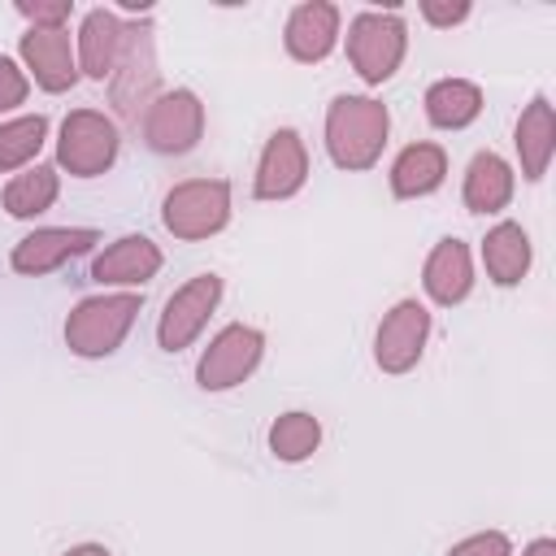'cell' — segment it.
Listing matches in <instances>:
<instances>
[{
  "label": "cell",
  "mask_w": 556,
  "mask_h": 556,
  "mask_svg": "<svg viewBox=\"0 0 556 556\" xmlns=\"http://www.w3.org/2000/svg\"><path fill=\"white\" fill-rule=\"evenodd\" d=\"M17 56H22L26 78L48 96H61L83 78L70 30H35V26H26V35L17 43Z\"/></svg>",
  "instance_id": "13"
},
{
  "label": "cell",
  "mask_w": 556,
  "mask_h": 556,
  "mask_svg": "<svg viewBox=\"0 0 556 556\" xmlns=\"http://www.w3.org/2000/svg\"><path fill=\"white\" fill-rule=\"evenodd\" d=\"M35 30H65L70 13H74V0H17L13 4Z\"/></svg>",
  "instance_id": "26"
},
{
  "label": "cell",
  "mask_w": 556,
  "mask_h": 556,
  "mask_svg": "<svg viewBox=\"0 0 556 556\" xmlns=\"http://www.w3.org/2000/svg\"><path fill=\"white\" fill-rule=\"evenodd\" d=\"M261 356H265V334H261L256 326L230 321V326H222V330L208 339V348L200 352V361H195V382H200L204 391H230V387H239V382H248V378L256 374Z\"/></svg>",
  "instance_id": "8"
},
{
  "label": "cell",
  "mask_w": 556,
  "mask_h": 556,
  "mask_svg": "<svg viewBox=\"0 0 556 556\" xmlns=\"http://www.w3.org/2000/svg\"><path fill=\"white\" fill-rule=\"evenodd\" d=\"M321 447V421L304 408H291V413H278L269 421V452L282 460V465H300L308 460L313 452Z\"/></svg>",
  "instance_id": "24"
},
{
  "label": "cell",
  "mask_w": 556,
  "mask_h": 556,
  "mask_svg": "<svg viewBox=\"0 0 556 556\" xmlns=\"http://www.w3.org/2000/svg\"><path fill=\"white\" fill-rule=\"evenodd\" d=\"M447 556H513V543L504 530H478L447 547Z\"/></svg>",
  "instance_id": "28"
},
{
  "label": "cell",
  "mask_w": 556,
  "mask_h": 556,
  "mask_svg": "<svg viewBox=\"0 0 556 556\" xmlns=\"http://www.w3.org/2000/svg\"><path fill=\"white\" fill-rule=\"evenodd\" d=\"M161 222L174 239H208L230 222V182L226 178H187L165 191Z\"/></svg>",
  "instance_id": "6"
},
{
  "label": "cell",
  "mask_w": 556,
  "mask_h": 556,
  "mask_svg": "<svg viewBox=\"0 0 556 556\" xmlns=\"http://www.w3.org/2000/svg\"><path fill=\"white\" fill-rule=\"evenodd\" d=\"M339 35H343V13H339V4H330V0H304V4H295V9L287 13V22H282V48H287V56L300 61V65L326 61V56L334 52Z\"/></svg>",
  "instance_id": "14"
},
{
  "label": "cell",
  "mask_w": 556,
  "mask_h": 556,
  "mask_svg": "<svg viewBox=\"0 0 556 556\" xmlns=\"http://www.w3.org/2000/svg\"><path fill=\"white\" fill-rule=\"evenodd\" d=\"M421 291L439 304V308H452L460 300H469L473 291V256L460 239H439L421 265Z\"/></svg>",
  "instance_id": "17"
},
{
  "label": "cell",
  "mask_w": 556,
  "mask_h": 556,
  "mask_svg": "<svg viewBox=\"0 0 556 556\" xmlns=\"http://www.w3.org/2000/svg\"><path fill=\"white\" fill-rule=\"evenodd\" d=\"M430 343V308L421 300H395L374 330V361L382 374H408Z\"/></svg>",
  "instance_id": "10"
},
{
  "label": "cell",
  "mask_w": 556,
  "mask_h": 556,
  "mask_svg": "<svg viewBox=\"0 0 556 556\" xmlns=\"http://www.w3.org/2000/svg\"><path fill=\"white\" fill-rule=\"evenodd\" d=\"M139 308H143V291H100L78 300L65 317V348L83 361L113 356L130 334Z\"/></svg>",
  "instance_id": "2"
},
{
  "label": "cell",
  "mask_w": 556,
  "mask_h": 556,
  "mask_svg": "<svg viewBox=\"0 0 556 556\" xmlns=\"http://www.w3.org/2000/svg\"><path fill=\"white\" fill-rule=\"evenodd\" d=\"M513 148H517V165H521V178L539 182L556 156V113H552V100L547 96H534L517 126H513Z\"/></svg>",
  "instance_id": "19"
},
{
  "label": "cell",
  "mask_w": 556,
  "mask_h": 556,
  "mask_svg": "<svg viewBox=\"0 0 556 556\" xmlns=\"http://www.w3.org/2000/svg\"><path fill=\"white\" fill-rule=\"evenodd\" d=\"M122 152V130L109 113L100 109H70L56 130V169L70 178H96L113 169Z\"/></svg>",
  "instance_id": "4"
},
{
  "label": "cell",
  "mask_w": 556,
  "mask_h": 556,
  "mask_svg": "<svg viewBox=\"0 0 556 556\" xmlns=\"http://www.w3.org/2000/svg\"><path fill=\"white\" fill-rule=\"evenodd\" d=\"M521 556H556V539H534V543H526Z\"/></svg>",
  "instance_id": "30"
},
{
  "label": "cell",
  "mask_w": 556,
  "mask_h": 556,
  "mask_svg": "<svg viewBox=\"0 0 556 556\" xmlns=\"http://www.w3.org/2000/svg\"><path fill=\"white\" fill-rule=\"evenodd\" d=\"M391 195L395 200H421V195H434L447 178V152L439 143H408L400 148V156L391 161Z\"/></svg>",
  "instance_id": "20"
},
{
  "label": "cell",
  "mask_w": 556,
  "mask_h": 556,
  "mask_svg": "<svg viewBox=\"0 0 556 556\" xmlns=\"http://www.w3.org/2000/svg\"><path fill=\"white\" fill-rule=\"evenodd\" d=\"M469 13H473V4H469V0H421V17H426L430 26H439V30L460 26Z\"/></svg>",
  "instance_id": "29"
},
{
  "label": "cell",
  "mask_w": 556,
  "mask_h": 556,
  "mask_svg": "<svg viewBox=\"0 0 556 556\" xmlns=\"http://www.w3.org/2000/svg\"><path fill=\"white\" fill-rule=\"evenodd\" d=\"M404 56H408V26L395 9H361L348 22V61L369 87L395 78Z\"/></svg>",
  "instance_id": "3"
},
{
  "label": "cell",
  "mask_w": 556,
  "mask_h": 556,
  "mask_svg": "<svg viewBox=\"0 0 556 556\" xmlns=\"http://www.w3.org/2000/svg\"><path fill=\"white\" fill-rule=\"evenodd\" d=\"M308 182V148L300 139V130L278 126L261 156H256V174H252V195L256 200H291L300 187Z\"/></svg>",
  "instance_id": "11"
},
{
  "label": "cell",
  "mask_w": 556,
  "mask_h": 556,
  "mask_svg": "<svg viewBox=\"0 0 556 556\" xmlns=\"http://www.w3.org/2000/svg\"><path fill=\"white\" fill-rule=\"evenodd\" d=\"M65 556H113L104 543H78V547H70Z\"/></svg>",
  "instance_id": "31"
},
{
  "label": "cell",
  "mask_w": 556,
  "mask_h": 556,
  "mask_svg": "<svg viewBox=\"0 0 556 556\" xmlns=\"http://www.w3.org/2000/svg\"><path fill=\"white\" fill-rule=\"evenodd\" d=\"M222 304V278L217 274H195L187 278L169 300H165V313L156 321V343L161 352H182L200 339V330L208 326V317L217 313Z\"/></svg>",
  "instance_id": "9"
},
{
  "label": "cell",
  "mask_w": 556,
  "mask_h": 556,
  "mask_svg": "<svg viewBox=\"0 0 556 556\" xmlns=\"http://www.w3.org/2000/svg\"><path fill=\"white\" fill-rule=\"evenodd\" d=\"M421 104H426V122L430 126H439V130H465L482 113V87L469 83V78H439V83L426 87Z\"/></svg>",
  "instance_id": "22"
},
{
  "label": "cell",
  "mask_w": 556,
  "mask_h": 556,
  "mask_svg": "<svg viewBox=\"0 0 556 556\" xmlns=\"http://www.w3.org/2000/svg\"><path fill=\"white\" fill-rule=\"evenodd\" d=\"M48 143V117L43 113H22L0 122V174L35 165L39 148Z\"/></svg>",
  "instance_id": "25"
},
{
  "label": "cell",
  "mask_w": 556,
  "mask_h": 556,
  "mask_svg": "<svg viewBox=\"0 0 556 556\" xmlns=\"http://www.w3.org/2000/svg\"><path fill=\"white\" fill-rule=\"evenodd\" d=\"M139 130L156 156H187L204 139V104L191 87L161 91L139 117Z\"/></svg>",
  "instance_id": "7"
},
{
  "label": "cell",
  "mask_w": 556,
  "mask_h": 556,
  "mask_svg": "<svg viewBox=\"0 0 556 556\" xmlns=\"http://www.w3.org/2000/svg\"><path fill=\"white\" fill-rule=\"evenodd\" d=\"M122 39H126V22L113 9H87L74 35V56H78V74L109 83L122 56Z\"/></svg>",
  "instance_id": "16"
},
{
  "label": "cell",
  "mask_w": 556,
  "mask_h": 556,
  "mask_svg": "<svg viewBox=\"0 0 556 556\" xmlns=\"http://www.w3.org/2000/svg\"><path fill=\"white\" fill-rule=\"evenodd\" d=\"M530 261H534V248H530V235L521 222H495L482 239V269L495 287H517L526 274H530Z\"/></svg>",
  "instance_id": "21"
},
{
  "label": "cell",
  "mask_w": 556,
  "mask_h": 556,
  "mask_svg": "<svg viewBox=\"0 0 556 556\" xmlns=\"http://www.w3.org/2000/svg\"><path fill=\"white\" fill-rule=\"evenodd\" d=\"M113 91V109L139 126V117L148 113V104L161 96V70H156V43H152V26L148 22H130L126 39H122V56L117 70L109 78Z\"/></svg>",
  "instance_id": "5"
},
{
  "label": "cell",
  "mask_w": 556,
  "mask_h": 556,
  "mask_svg": "<svg viewBox=\"0 0 556 556\" xmlns=\"http://www.w3.org/2000/svg\"><path fill=\"white\" fill-rule=\"evenodd\" d=\"M96 243H100V230H91V226H39L13 243L9 265L22 278H39V274H52L65 261L91 252Z\"/></svg>",
  "instance_id": "12"
},
{
  "label": "cell",
  "mask_w": 556,
  "mask_h": 556,
  "mask_svg": "<svg viewBox=\"0 0 556 556\" xmlns=\"http://www.w3.org/2000/svg\"><path fill=\"white\" fill-rule=\"evenodd\" d=\"M56 195H61V169L56 165H26V169H17L9 182H4V213L9 217H39V213H48L52 204H56Z\"/></svg>",
  "instance_id": "23"
},
{
  "label": "cell",
  "mask_w": 556,
  "mask_h": 556,
  "mask_svg": "<svg viewBox=\"0 0 556 556\" xmlns=\"http://www.w3.org/2000/svg\"><path fill=\"white\" fill-rule=\"evenodd\" d=\"M26 96H30V78H26V70H22L13 56L0 52V117L13 113V109H22Z\"/></svg>",
  "instance_id": "27"
},
{
  "label": "cell",
  "mask_w": 556,
  "mask_h": 556,
  "mask_svg": "<svg viewBox=\"0 0 556 556\" xmlns=\"http://www.w3.org/2000/svg\"><path fill=\"white\" fill-rule=\"evenodd\" d=\"M326 152L339 169L348 174H361V169H374L382 148H387V135H391V113L382 100L374 96H334L330 109H326Z\"/></svg>",
  "instance_id": "1"
},
{
  "label": "cell",
  "mask_w": 556,
  "mask_h": 556,
  "mask_svg": "<svg viewBox=\"0 0 556 556\" xmlns=\"http://www.w3.org/2000/svg\"><path fill=\"white\" fill-rule=\"evenodd\" d=\"M161 265H165V256H161V248L148 235H122V239H113L91 261V278L100 287H126V291H135L148 278H156Z\"/></svg>",
  "instance_id": "15"
},
{
  "label": "cell",
  "mask_w": 556,
  "mask_h": 556,
  "mask_svg": "<svg viewBox=\"0 0 556 556\" xmlns=\"http://www.w3.org/2000/svg\"><path fill=\"white\" fill-rule=\"evenodd\" d=\"M513 191H517V174L500 152L482 148V152L469 156L465 182H460V200H465L469 213H482V217L486 213H504L513 204Z\"/></svg>",
  "instance_id": "18"
}]
</instances>
